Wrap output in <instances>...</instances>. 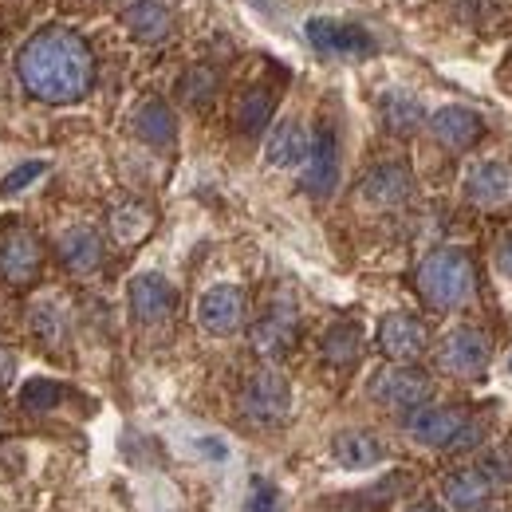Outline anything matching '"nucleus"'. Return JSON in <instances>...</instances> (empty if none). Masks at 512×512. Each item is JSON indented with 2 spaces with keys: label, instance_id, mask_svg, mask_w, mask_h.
Returning a JSON list of instances; mask_svg holds the SVG:
<instances>
[{
  "label": "nucleus",
  "instance_id": "f257e3e1",
  "mask_svg": "<svg viewBox=\"0 0 512 512\" xmlns=\"http://www.w3.org/2000/svg\"><path fill=\"white\" fill-rule=\"evenodd\" d=\"M20 83L40 103H79L95 87V52L71 28H44L20 48Z\"/></svg>",
  "mask_w": 512,
  "mask_h": 512
},
{
  "label": "nucleus",
  "instance_id": "f03ea898",
  "mask_svg": "<svg viewBox=\"0 0 512 512\" xmlns=\"http://www.w3.org/2000/svg\"><path fill=\"white\" fill-rule=\"evenodd\" d=\"M473 284H477L473 260L461 249H438V253H430L418 264V292L438 312L461 308L473 296Z\"/></svg>",
  "mask_w": 512,
  "mask_h": 512
},
{
  "label": "nucleus",
  "instance_id": "7ed1b4c3",
  "mask_svg": "<svg viewBox=\"0 0 512 512\" xmlns=\"http://www.w3.org/2000/svg\"><path fill=\"white\" fill-rule=\"evenodd\" d=\"M410 438L426 449H449L461 446V442H473V426H469V414L457 410V406H418L406 422Z\"/></svg>",
  "mask_w": 512,
  "mask_h": 512
},
{
  "label": "nucleus",
  "instance_id": "20e7f679",
  "mask_svg": "<svg viewBox=\"0 0 512 512\" xmlns=\"http://www.w3.org/2000/svg\"><path fill=\"white\" fill-rule=\"evenodd\" d=\"M304 36L308 44L323 52V56H347V60H363V56H375L379 52V40L363 28V24H351V20H331V16H312L304 24Z\"/></svg>",
  "mask_w": 512,
  "mask_h": 512
},
{
  "label": "nucleus",
  "instance_id": "39448f33",
  "mask_svg": "<svg viewBox=\"0 0 512 512\" xmlns=\"http://www.w3.org/2000/svg\"><path fill=\"white\" fill-rule=\"evenodd\" d=\"M493 343L481 327H453L438 347V367L453 379H481L489 371Z\"/></svg>",
  "mask_w": 512,
  "mask_h": 512
},
{
  "label": "nucleus",
  "instance_id": "423d86ee",
  "mask_svg": "<svg viewBox=\"0 0 512 512\" xmlns=\"http://www.w3.org/2000/svg\"><path fill=\"white\" fill-rule=\"evenodd\" d=\"M241 410H245L253 422H260V426H276V422H284V418L292 414V383H288L280 371H272V367L256 371L253 379L245 383Z\"/></svg>",
  "mask_w": 512,
  "mask_h": 512
},
{
  "label": "nucleus",
  "instance_id": "0eeeda50",
  "mask_svg": "<svg viewBox=\"0 0 512 512\" xmlns=\"http://www.w3.org/2000/svg\"><path fill=\"white\" fill-rule=\"evenodd\" d=\"M430 390H434L430 375L410 363H394L371 379V398L386 410H418L430 398Z\"/></svg>",
  "mask_w": 512,
  "mask_h": 512
},
{
  "label": "nucleus",
  "instance_id": "6e6552de",
  "mask_svg": "<svg viewBox=\"0 0 512 512\" xmlns=\"http://www.w3.org/2000/svg\"><path fill=\"white\" fill-rule=\"evenodd\" d=\"M40 237L28 229V225H4V237H0V280L12 284V288H24L40 276Z\"/></svg>",
  "mask_w": 512,
  "mask_h": 512
},
{
  "label": "nucleus",
  "instance_id": "1a4fd4ad",
  "mask_svg": "<svg viewBox=\"0 0 512 512\" xmlns=\"http://www.w3.org/2000/svg\"><path fill=\"white\" fill-rule=\"evenodd\" d=\"M426 347H430V331H426V323L418 320V316H410V312L383 316V323H379V351H383L386 359L414 363V359L426 355Z\"/></svg>",
  "mask_w": 512,
  "mask_h": 512
},
{
  "label": "nucleus",
  "instance_id": "9d476101",
  "mask_svg": "<svg viewBox=\"0 0 512 512\" xmlns=\"http://www.w3.org/2000/svg\"><path fill=\"white\" fill-rule=\"evenodd\" d=\"M130 312L138 323H162L178 308V288L162 272H138L127 288Z\"/></svg>",
  "mask_w": 512,
  "mask_h": 512
},
{
  "label": "nucleus",
  "instance_id": "9b49d317",
  "mask_svg": "<svg viewBox=\"0 0 512 512\" xmlns=\"http://www.w3.org/2000/svg\"><path fill=\"white\" fill-rule=\"evenodd\" d=\"M335 186H339V134L331 123H320L304 158V190L312 197H327Z\"/></svg>",
  "mask_w": 512,
  "mask_h": 512
},
{
  "label": "nucleus",
  "instance_id": "f8f14e48",
  "mask_svg": "<svg viewBox=\"0 0 512 512\" xmlns=\"http://www.w3.org/2000/svg\"><path fill=\"white\" fill-rule=\"evenodd\" d=\"M197 323L209 335H233L245 323V292L237 284H213L197 300Z\"/></svg>",
  "mask_w": 512,
  "mask_h": 512
},
{
  "label": "nucleus",
  "instance_id": "ddd939ff",
  "mask_svg": "<svg viewBox=\"0 0 512 512\" xmlns=\"http://www.w3.org/2000/svg\"><path fill=\"white\" fill-rule=\"evenodd\" d=\"M430 134L446 146V150H469L485 138V119L473 111V107H461V103H449L438 107L430 115Z\"/></svg>",
  "mask_w": 512,
  "mask_h": 512
},
{
  "label": "nucleus",
  "instance_id": "4468645a",
  "mask_svg": "<svg viewBox=\"0 0 512 512\" xmlns=\"http://www.w3.org/2000/svg\"><path fill=\"white\" fill-rule=\"evenodd\" d=\"M410 193H414V178L402 162H379L359 186V197L375 209H398L410 201Z\"/></svg>",
  "mask_w": 512,
  "mask_h": 512
},
{
  "label": "nucleus",
  "instance_id": "2eb2a0df",
  "mask_svg": "<svg viewBox=\"0 0 512 512\" xmlns=\"http://www.w3.org/2000/svg\"><path fill=\"white\" fill-rule=\"evenodd\" d=\"M461 190H465V197H469L473 205L493 209V205H501V201L512 193V170L501 162V158L473 162L469 174H465V182H461Z\"/></svg>",
  "mask_w": 512,
  "mask_h": 512
},
{
  "label": "nucleus",
  "instance_id": "dca6fc26",
  "mask_svg": "<svg viewBox=\"0 0 512 512\" xmlns=\"http://www.w3.org/2000/svg\"><path fill=\"white\" fill-rule=\"evenodd\" d=\"M308 146H312L308 127H304V123H296V119H284V123H276V127L268 130L264 162H268L272 170H296V166H304Z\"/></svg>",
  "mask_w": 512,
  "mask_h": 512
},
{
  "label": "nucleus",
  "instance_id": "f3484780",
  "mask_svg": "<svg viewBox=\"0 0 512 512\" xmlns=\"http://www.w3.org/2000/svg\"><path fill=\"white\" fill-rule=\"evenodd\" d=\"M130 123H134V134L146 146H154V150H166V146L178 142V115L170 111L166 99H142L134 107V119Z\"/></svg>",
  "mask_w": 512,
  "mask_h": 512
},
{
  "label": "nucleus",
  "instance_id": "a211bd4d",
  "mask_svg": "<svg viewBox=\"0 0 512 512\" xmlns=\"http://www.w3.org/2000/svg\"><path fill=\"white\" fill-rule=\"evenodd\" d=\"M56 253H60V264L75 276H87L103 264V237L87 225H71L64 237L56 241Z\"/></svg>",
  "mask_w": 512,
  "mask_h": 512
},
{
  "label": "nucleus",
  "instance_id": "6ab92c4d",
  "mask_svg": "<svg viewBox=\"0 0 512 512\" xmlns=\"http://www.w3.org/2000/svg\"><path fill=\"white\" fill-rule=\"evenodd\" d=\"M119 20H123V28H127L138 44H158L174 28V16H170V8L162 0H134V4L123 8Z\"/></svg>",
  "mask_w": 512,
  "mask_h": 512
},
{
  "label": "nucleus",
  "instance_id": "aec40b11",
  "mask_svg": "<svg viewBox=\"0 0 512 512\" xmlns=\"http://www.w3.org/2000/svg\"><path fill=\"white\" fill-rule=\"evenodd\" d=\"M296 312L292 308H272L264 320L253 323V347L256 355H264V359H280V355H288L292 351V343H296Z\"/></svg>",
  "mask_w": 512,
  "mask_h": 512
},
{
  "label": "nucleus",
  "instance_id": "412c9836",
  "mask_svg": "<svg viewBox=\"0 0 512 512\" xmlns=\"http://www.w3.org/2000/svg\"><path fill=\"white\" fill-rule=\"evenodd\" d=\"M331 457L339 469H375L386 457L383 442L367 430H343L331 438Z\"/></svg>",
  "mask_w": 512,
  "mask_h": 512
},
{
  "label": "nucleus",
  "instance_id": "4be33fe9",
  "mask_svg": "<svg viewBox=\"0 0 512 512\" xmlns=\"http://www.w3.org/2000/svg\"><path fill=\"white\" fill-rule=\"evenodd\" d=\"M442 493H446V501L453 509L481 512L493 501V481H489V473H481V469H457V473L446 477Z\"/></svg>",
  "mask_w": 512,
  "mask_h": 512
},
{
  "label": "nucleus",
  "instance_id": "5701e85b",
  "mask_svg": "<svg viewBox=\"0 0 512 512\" xmlns=\"http://www.w3.org/2000/svg\"><path fill=\"white\" fill-rule=\"evenodd\" d=\"M111 237L119 241V245H138V241H146L150 237V229H154V209L146 205V201H119V205H111Z\"/></svg>",
  "mask_w": 512,
  "mask_h": 512
},
{
  "label": "nucleus",
  "instance_id": "b1692460",
  "mask_svg": "<svg viewBox=\"0 0 512 512\" xmlns=\"http://www.w3.org/2000/svg\"><path fill=\"white\" fill-rule=\"evenodd\" d=\"M359 355H363V327L355 320L331 323L323 335V359L331 367H351L359 363Z\"/></svg>",
  "mask_w": 512,
  "mask_h": 512
},
{
  "label": "nucleus",
  "instance_id": "393cba45",
  "mask_svg": "<svg viewBox=\"0 0 512 512\" xmlns=\"http://www.w3.org/2000/svg\"><path fill=\"white\" fill-rule=\"evenodd\" d=\"M379 115H383V127L390 134H414V130L426 123V111L414 95L406 91H386L379 99Z\"/></svg>",
  "mask_w": 512,
  "mask_h": 512
},
{
  "label": "nucleus",
  "instance_id": "a878e982",
  "mask_svg": "<svg viewBox=\"0 0 512 512\" xmlns=\"http://www.w3.org/2000/svg\"><path fill=\"white\" fill-rule=\"evenodd\" d=\"M272 107H276V99L268 91H260V87L245 91L241 103H237V130L241 134H260L272 119Z\"/></svg>",
  "mask_w": 512,
  "mask_h": 512
},
{
  "label": "nucleus",
  "instance_id": "bb28decb",
  "mask_svg": "<svg viewBox=\"0 0 512 512\" xmlns=\"http://www.w3.org/2000/svg\"><path fill=\"white\" fill-rule=\"evenodd\" d=\"M64 383H56V379H28V383L20 386V406L24 410H56L60 402H64Z\"/></svg>",
  "mask_w": 512,
  "mask_h": 512
},
{
  "label": "nucleus",
  "instance_id": "cd10ccee",
  "mask_svg": "<svg viewBox=\"0 0 512 512\" xmlns=\"http://www.w3.org/2000/svg\"><path fill=\"white\" fill-rule=\"evenodd\" d=\"M213 95H217V71H213V67H193V71H186V79H182V99H186L190 107H205Z\"/></svg>",
  "mask_w": 512,
  "mask_h": 512
},
{
  "label": "nucleus",
  "instance_id": "c85d7f7f",
  "mask_svg": "<svg viewBox=\"0 0 512 512\" xmlns=\"http://www.w3.org/2000/svg\"><path fill=\"white\" fill-rule=\"evenodd\" d=\"M32 331H36V339H40V343H60V339H64L60 308H56V304H48V300H40V304L32 308Z\"/></svg>",
  "mask_w": 512,
  "mask_h": 512
},
{
  "label": "nucleus",
  "instance_id": "c756f323",
  "mask_svg": "<svg viewBox=\"0 0 512 512\" xmlns=\"http://www.w3.org/2000/svg\"><path fill=\"white\" fill-rule=\"evenodd\" d=\"M44 170H48V162H20L4 182H0V197H8V193H20L28 190L32 182H40L44 178Z\"/></svg>",
  "mask_w": 512,
  "mask_h": 512
},
{
  "label": "nucleus",
  "instance_id": "7c9ffc66",
  "mask_svg": "<svg viewBox=\"0 0 512 512\" xmlns=\"http://www.w3.org/2000/svg\"><path fill=\"white\" fill-rule=\"evenodd\" d=\"M245 512H276V485L253 477L249 481V497H245Z\"/></svg>",
  "mask_w": 512,
  "mask_h": 512
},
{
  "label": "nucleus",
  "instance_id": "2f4dec72",
  "mask_svg": "<svg viewBox=\"0 0 512 512\" xmlns=\"http://www.w3.org/2000/svg\"><path fill=\"white\" fill-rule=\"evenodd\" d=\"M497 272L512 280V233H505L501 245H497Z\"/></svg>",
  "mask_w": 512,
  "mask_h": 512
},
{
  "label": "nucleus",
  "instance_id": "473e14b6",
  "mask_svg": "<svg viewBox=\"0 0 512 512\" xmlns=\"http://www.w3.org/2000/svg\"><path fill=\"white\" fill-rule=\"evenodd\" d=\"M197 449H201L209 461H225V457H229V446L217 442V438H197Z\"/></svg>",
  "mask_w": 512,
  "mask_h": 512
},
{
  "label": "nucleus",
  "instance_id": "72a5a7b5",
  "mask_svg": "<svg viewBox=\"0 0 512 512\" xmlns=\"http://www.w3.org/2000/svg\"><path fill=\"white\" fill-rule=\"evenodd\" d=\"M12 371H16V359H12V351L0 347V386L12 379Z\"/></svg>",
  "mask_w": 512,
  "mask_h": 512
},
{
  "label": "nucleus",
  "instance_id": "f704fd0d",
  "mask_svg": "<svg viewBox=\"0 0 512 512\" xmlns=\"http://www.w3.org/2000/svg\"><path fill=\"white\" fill-rule=\"evenodd\" d=\"M410 512H446V509H438V505H414Z\"/></svg>",
  "mask_w": 512,
  "mask_h": 512
},
{
  "label": "nucleus",
  "instance_id": "c9c22d12",
  "mask_svg": "<svg viewBox=\"0 0 512 512\" xmlns=\"http://www.w3.org/2000/svg\"><path fill=\"white\" fill-rule=\"evenodd\" d=\"M509 367H512V359H509Z\"/></svg>",
  "mask_w": 512,
  "mask_h": 512
},
{
  "label": "nucleus",
  "instance_id": "e433bc0d",
  "mask_svg": "<svg viewBox=\"0 0 512 512\" xmlns=\"http://www.w3.org/2000/svg\"><path fill=\"white\" fill-rule=\"evenodd\" d=\"M481 512H485V509H481Z\"/></svg>",
  "mask_w": 512,
  "mask_h": 512
}]
</instances>
